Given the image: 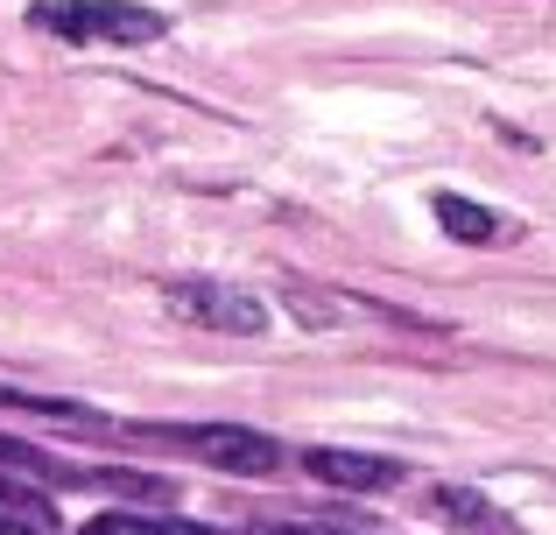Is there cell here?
<instances>
[{
  "label": "cell",
  "instance_id": "obj_1",
  "mask_svg": "<svg viewBox=\"0 0 556 535\" xmlns=\"http://www.w3.org/2000/svg\"><path fill=\"white\" fill-rule=\"evenodd\" d=\"M28 22L50 28L56 42H92V50H149L169 36V14L135 0H36Z\"/></svg>",
  "mask_w": 556,
  "mask_h": 535
},
{
  "label": "cell",
  "instance_id": "obj_2",
  "mask_svg": "<svg viewBox=\"0 0 556 535\" xmlns=\"http://www.w3.org/2000/svg\"><path fill=\"white\" fill-rule=\"evenodd\" d=\"M163 303L198 331H232V339H261V331H268V303L247 296V289H232V282H212V275L163 282Z\"/></svg>",
  "mask_w": 556,
  "mask_h": 535
},
{
  "label": "cell",
  "instance_id": "obj_3",
  "mask_svg": "<svg viewBox=\"0 0 556 535\" xmlns=\"http://www.w3.org/2000/svg\"><path fill=\"white\" fill-rule=\"evenodd\" d=\"M149 437L169 444V451L204 458V466H218V472H275L282 466V444L247 430V423H177V430H149Z\"/></svg>",
  "mask_w": 556,
  "mask_h": 535
},
{
  "label": "cell",
  "instance_id": "obj_4",
  "mask_svg": "<svg viewBox=\"0 0 556 535\" xmlns=\"http://www.w3.org/2000/svg\"><path fill=\"white\" fill-rule=\"evenodd\" d=\"M303 466H311V480L339 486V494H388V486L408 480L402 458H374V451H311Z\"/></svg>",
  "mask_w": 556,
  "mask_h": 535
},
{
  "label": "cell",
  "instance_id": "obj_5",
  "mask_svg": "<svg viewBox=\"0 0 556 535\" xmlns=\"http://www.w3.org/2000/svg\"><path fill=\"white\" fill-rule=\"evenodd\" d=\"M437 226H444V233H458V240H501L507 233V226L501 219H493V212L486 205H472V198H437Z\"/></svg>",
  "mask_w": 556,
  "mask_h": 535
},
{
  "label": "cell",
  "instance_id": "obj_6",
  "mask_svg": "<svg viewBox=\"0 0 556 535\" xmlns=\"http://www.w3.org/2000/svg\"><path fill=\"white\" fill-rule=\"evenodd\" d=\"M85 535H212L198 522H169V514H92Z\"/></svg>",
  "mask_w": 556,
  "mask_h": 535
},
{
  "label": "cell",
  "instance_id": "obj_7",
  "mask_svg": "<svg viewBox=\"0 0 556 535\" xmlns=\"http://www.w3.org/2000/svg\"><path fill=\"white\" fill-rule=\"evenodd\" d=\"M0 535H50V528L28 522V514H8V508H0Z\"/></svg>",
  "mask_w": 556,
  "mask_h": 535
}]
</instances>
